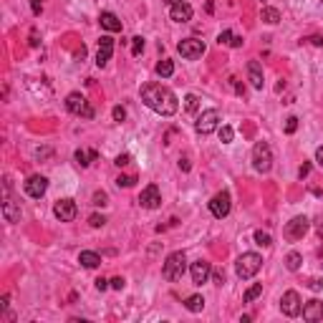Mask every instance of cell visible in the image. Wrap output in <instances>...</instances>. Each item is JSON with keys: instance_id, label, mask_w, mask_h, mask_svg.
Returning a JSON list of instances; mask_svg holds the SVG:
<instances>
[{"instance_id": "cell-1", "label": "cell", "mask_w": 323, "mask_h": 323, "mask_svg": "<svg viewBox=\"0 0 323 323\" xmlns=\"http://www.w3.org/2000/svg\"><path fill=\"white\" fill-rule=\"evenodd\" d=\"M142 101L147 104L151 111H157L162 117H172L179 109L177 96L167 86H162V84H144L142 86Z\"/></svg>"}, {"instance_id": "cell-2", "label": "cell", "mask_w": 323, "mask_h": 323, "mask_svg": "<svg viewBox=\"0 0 323 323\" xmlns=\"http://www.w3.org/2000/svg\"><path fill=\"white\" fill-rule=\"evenodd\" d=\"M184 270H187V255H184L182 250H177V253H172V255H167V260H164V265H162V275H164V280H169V283L182 280Z\"/></svg>"}, {"instance_id": "cell-3", "label": "cell", "mask_w": 323, "mask_h": 323, "mask_svg": "<svg viewBox=\"0 0 323 323\" xmlns=\"http://www.w3.org/2000/svg\"><path fill=\"white\" fill-rule=\"evenodd\" d=\"M260 268H263V258H260L258 253H242V255L237 258V263H235V273H237V278L250 280V278L258 275Z\"/></svg>"}, {"instance_id": "cell-4", "label": "cell", "mask_w": 323, "mask_h": 323, "mask_svg": "<svg viewBox=\"0 0 323 323\" xmlns=\"http://www.w3.org/2000/svg\"><path fill=\"white\" fill-rule=\"evenodd\" d=\"M253 167L265 175V172H270V167H273V149L268 147V142H258L255 147H253Z\"/></svg>"}, {"instance_id": "cell-5", "label": "cell", "mask_w": 323, "mask_h": 323, "mask_svg": "<svg viewBox=\"0 0 323 323\" xmlns=\"http://www.w3.org/2000/svg\"><path fill=\"white\" fill-rule=\"evenodd\" d=\"M66 109H68L71 114H76V117L93 119V106L86 101V96H81V93H76V91L66 96Z\"/></svg>"}, {"instance_id": "cell-6", "label": "cell", "mask_w": 323, "mask_h": 323, "mask_svg": "<svg viewBox=\"0 0 323 323\" xmlns=\"http://www.w3.org/2000/svg\"><path fill=\"white\" fill-rule=\"evenodd\" d=\"M280 311H283V316H288V318L300 316V313H303V300H300V295L295 293V291L283 293V298H280Z\"/></svg>"}, {"instance_id": "cell-7", "label": "cell", "mask_w": 323, "mask_h": 323, "mask_svg": "<svg viewBox=\"0 0 323 323\" xmlns=\"http://www.w3.org/2000/svg\"><path fill=\"white\" fill-rule=\"evenodd\" d=\"M177 51H179V56H182V59L195 61V59H200V56L205 53V43H202V41H197V38H184V41H179Z\"/></svg>"}, {"instance_id": "cell-8", "label": "cell", "mask_w": 323, "mask_h": 323, "mask_svg": "<svg viewBox=\"0 0 323 323\" xmlns=\"http://www.w3.org/2000/svg\"><path fill=\"white\" fill-rule=\"evenodd\" d=\"M230 210H233V200H230V192H217L212 200H210V212L217 217V220H222V217H227L230 215Z\"/></svg>"}, {"instance_id": "cell-9", "label": "cell", "mask_w": 323, "mask_h": 323, "mask_svg": "<svg viewBox=\"0 0 323 323\" xmlns=\"http://www.w3.org/2000/svg\"><path fill=\"white\" fill-rule=\"evenodd\" d=\"M217 124H220V111L217 109H207L202 111L197 121H195V129L200 131V134H212L215 129H217Z\"/></svg>"}, {"instance_id": "cell-10", "label": "cell", "mask_w": 323, "mask_h": 323, "mask_svg": "<svg viewBox=\"0 0 323 323\" xmlns=\"http://www.w3.org/2000/svg\"><path fill=\"white\" fill-rule=\"evenodd\" d=\"M306 233H308V217H306V215H298V217H293V220L286 225L283 237H286V240H300Z\"/></svg>"}, {"instance_id": "cell-11", "label": "cell", "mask_w": 323, "mask_h": 323, "mask_svg": "<svg viewBox=\"0 0 323 323\" xmlns=\"http://www.w3.org/2000/svg\"><path fill=\"white\" fill-rule=\"evenodd\" d=\"M53 215L59 217L61 222H73L76 215H79V207H76L73 200H59V202L53 205Z\"/></svg>"}, {"instance_id": "cell-12", "label": "cell", "mask_w": 323, "mask_h": 323, "mask_svg": "<svg viewBox=\"0 0 323 323\" xmlns=\"http://www.w3.org/2000/svg\"><path fill=\"white\" fill-rule=\"evenodd\" d=\"M139 205L147 207V210H157L162 205V195H159V187L157 184H147L139 195Z\"/></svg>"}, {"instance_id": "cell-13", "label": "cell", "mask_w": 323, "mask_h": 323, "mask_svg": "<svg viewBox=\"0 0 323 323\" xmlns=\"http://www.w3.org/2000/svg\"><path fill=\"white\" fill-rule=\"evenodd\" d=\"M46 189H48V179H46V177H41V175L28 177V182H26V192H28V197L41 200V197L46 195Z\"/></svg>"}, {"instance_id": "cell-14", "label": "cell", "mask_w": 323, "mask_h": 323, "mask_svg": "<svg viewBox=\"0 0 323 323\" xmlns=\"http://www.w3.org/2000/svg\"><path fill=\"white\" fill-rule=\"evenodd\" d=\"M189 275H192V283L195 286H202L210 280V275H212V265L207 263V260H197V263H192L189 268Z\"/></svg>"}, {"instance_id": "cell-15", "label": "cell", "mask_w": 323, "mask_h": 323, "mask_svg": "<svg viewBox=\"0 0 323 323\" xmlns=\"http://www.w3.org/2000/svg\"><path fill=\"white\" fill-rule=\"evenodd\" d=\"M303 318L308 323H316L323 318V300L318 298H313V300H308L306 306H303Z\"/></svg>"}, {"instance_id": "cell-16", "label": "cell", "mask_w": 323, "mask_h": 323, "mask_svg": "<svg viewBox=\"0 0 323 323\" xmlns=\"http://www.w3.org/2000/svg\"><path fill=\"white\" fill-rule=\"evenodd\" d=\"M111 53H114V41H111L109 35H104V38L99 41V51H96V63H99V66H106V63L111 61Z\"/></svg>"}, {"instance_id": "cell-17", "label": "cell", "mask_w": 323, "mask_h": 323, "mask_svg": "<svg viewBox=\"0 0 323 323\" xmlns=\"http://www.w3.org/2000/svg\"><path fill=\"white\" fill-rule=\"evenodd\" d=\"M169 18L175 21V23H187V21H192V5H187V3H177L169 8Z\"/></svg>"}, {"instance_id": "cell-18", "label": "cell", "mask_w": 323, "mask_h": 323, "mask_svg": "<svg viewBox=\"0 0 323 323\" xmlns=\"http://www.w3.org/2000/svg\"><path fill=\"white\" fill-rule=\"evenodd\" d=\"M248 79H250V84H253V88H263V68H260V63L258 61H250L248 63Z\"/></svg>"}, {"instance_id": "cell-19", "label": "cell", "mask_w": 323, "mask_h": 323, "mask_svg": "<svg viewBox=\"0 0 323 323\" xmlns=\"http://www.w3.org/2000/svg\"><path fill=\"white\" fill-rule=\"evenodd\" d=\"M3 217L8 222H21V207L15 205L10 197H3Z\"/></svg>"}, {"instance_id": "cell-20", "label": "cell", "mask_w": 323, "mask_h": 323, "mask_svg": "<svg viewBox=\"0 0 323 323\" xmlns=\"http://www.w3.org/2000/svg\"><path fill=\"white\" fill-rule=\"evenodd\" d=\"M99 21H101V28H106L109 33H119V30H121V21H119L114 13H109V10H106V13H101V18H99Z\"/></svg>"}, {"instance_id": "cell-21", "label": "cell", "mask_w": 323, "mask_h": 323, "mask_svg": "<svg viewBox=\"0 0 323 323\" xmlns=\"http://www.w3.org/2000/svg\"><path fill=\"white\" fill-rule=\"evenodd\" d=\"M79 263L84 265V268H99V265H101V255H99V253H91V250H84V253L79 255Z\"/></svg>"}, {"instance_id": "cell-22", "label": "cell", "mask_w": 323, "mask_h": 323, "mask_svg": "<svg viewBox=\"0 0 323 323\" xmlns=\"http://www.w3.org/2000/svg\"><path fill=\"white\" fill-rule=\"evenodd\" d=\"M184 308H187L189 313H200V311L205 308V298H202V295H197V293L189 295V298L184 300Z\"/></svg>"}, {"instance_id": "cell-23", "label": "cell", "mask_w": 323, "mask_h": 323, "mask_svg": "<svg viewBox=\"0 0 323 323\" xmlns=\"http://www.w3.org/2000/svg\"><path fill=\"white\" fill-rule=\"evenodd\" d=\"M73 157H76V164H79V167H88V164H91V162H93L99 154H96L93 149H91V151H81V149H79Z\"/></svg>"}, {"instance_id": "cell-24", "label": "cell", "mask_w": 323, "mask_h": 323, "mask_svg": "<svg viewBox=\"0 0 323 323\" xmlns=\"http://www.w3.org/2000/svg\"><path fill=\"white\" fill-rule=\"evenodd\" d=\"M175 73V63L169 59H164V61H159L157 63V76H162V79H167V76H172Z\"/></svg>"}, {"instance_id": "cell-25", "label": "cell", "mask_w": 323, "mask_h": 323, "mask_svg": "<svg viewBox=\"0 0 323 323\" xmlns=\"http://www.w3.org/2000/svg\"><path fill=\"white\" fill-rule=\"evenodd\" d=\"M260 18H263L265 23H270V26H275V23H280V13H278L275 8H263V13H260Z\"/></svg>"}, {"instance_id": "cell-26", "label": "cell", "mask_w": 323, "mask_h": 323, "mask_svg": "<svg viewBox=\"0 0 323 323\" xmlns=\"http://www.w3.org/2000/svg\"><path fill=\"white\" fill-rule=\"evenodd\" d=\"M258 295H263V283H255V286H250V288L245 291V295H242V300H245V303H253Z\"/></svg>"}, {"instance_id": "cell-27", "label": "cell", "mask_w": 323, "mask_h": 323, "mask_svg": "<svg viewBox=\"0 0 323 323\" xmlns=\"http://www.w3.org/2000/svg\"><path fill=\"white\" fill-rule=\"evenodd\" d=\"M184 109H187V111H189V114H195V111H197V109H200V99H197V96H195V93H189V96H187V99H184Z\"/></svg>"}, {"instance_id": "cell-28", "label": "cell", "mask_w": 323, "mask_h": 323, "mask_svg": "<svg viewBox=\"0 0 323 323\" xmlns=\"http://www.w3.org/2000/svg\"><path fill=\"white\" fill-rule=\"evenodd\" d=\"M300 253H288V258H286V265H288V270H298L300 268Z\"/></svg>"}, {"instance_id": "cell-29", "label": "cell", "mask_w": 323, "mask_h": 323, "mask_svg": "<svg viewBox=\"0 0 323 323\" xmlns=\"http://www.w3.org/2000/svg\"><path fill=\"white\" fill-rule=\"evenodd\" d=\"M142 51H144V38H142V35H134V38H131V53L139 56Z\"/></svg>"}, {"instance_id": "cell-30", "label": "cell", "mask_w": 323, "mask_h": 323, "mask_svg": "<svg viewBox=\"0 0 323 323\" xmlns=\"http://www.w3.org/2000/svg\"><path fill=\"white\" fill-rule=\"evenodd\" d=\"M255 242L263 245V248H270V245H273V237L268 235V233H263V230H258V233H255Z\"/></svg>"}, {"instance_id": "cell-31", "label": "cell", "mask_w": 323, "mask_h": 323, "mask_svg": "<svg viewBox=\"0 0 323 323\" xmlns=\"http://www.w3.org/2000/svg\"><path fill=\"white\" fill-rule=\"evenodd\" d=\"M233 137H235V131H233L230 126H222V129H220V139H222V144H230Z\"/></svg>"}, {"instance_id": "cell-32", "label": "cell", "mask_w": 323, "mask_h": 323, "mask_svg": "<svg viewBox=\"0 0 323 323\" xmlns=\"http://www.w3.org/2000/svg\"><path fill=\"white\" fill-rule=\"evenodd\" d=\"M88 225H91V227H104V225H106V217H104V215H91V217H88Z\"/></svg>"}, {"instance_id": "cell-33", "label": "cell", "mask_w": 323, "mask_h": 323, "mask_svg": "<svg viewBox=\"0 0 323 323\" xmlns=\"http://www.w3.org/2000/svg\"><path fill=\"white\" fill-rule=\"evenodd\" d=\"M93 205H96V207L109 205V197H106V192H96V195H93Z\"/></svg>"}, {"instance_id": "cell-34", "label": "cell", "mask_w": 323, "mask_h": 323, "mask_svg": "<svg viewBox=\"0 0 323 323\" xmlns=\"http://www.w3.org/2000/svg\"><path fill=\"white\" fill-rule=\"evenodd\" d=\"M134 182H137V179H134V177H129V175H119V179H117L119 187H131Z\"/></svg>"}, {"instance_id": "cell-35", "label": "cell", "mask_w": 323, "mask_h": 323, "mask_svg": "<svg viewBox=\"0 0 323 323\" xmlns=\"http://www.w3.org/2000/svg\"><path fill=\"white\" fill-rule=\"evenodd\" d=\"M111 117H114V121H124V119H126V109H124V106H114Z\"/></svg>"}, {"instance_id": "cell-36", "label": "cell", "mask_w": 323, "mask_h": 323, "mask_svg": "<svg viewBox=\"0 0 323 323\" xmlns=\"http://www.w3.org/2000/svg\"><path fill=\"white\" fill-rule=\"evenodd\" d=\"M30 10H33V15H41V10H43V0H30Z\"/></svg>"}, {"instance_id": "cell-37", "label": "cell", "mask_w": 323, "mask_h": 323, "mask_svg": "<svg viewBox=\"0 0 323 323\" xmlns=\"http://www.w3.org/2000/svg\"><path fill=\"white\" fill-rule=\"evenodd\" d=\"M295 129H298V119H295V117H291L288 121H286V131H288V134H293Z\"/></svg>"}, {"instance_id": "cell-38", "label": "cell", "mask_w": 323, "mask_h": 323, "mask_svg": "<svg viewBox=\"0 0 323 323\" xmlns=\"http://www.w3.org/2000/svg\"><path fill=\"white\" fill-rule=\"evenodd\" d=\"M114 164H117V167H126V164H129V154H119Z\"/></svg>"}, {"instance_id": "cell-39", "label": "cell", "mask_w": 323, "mask_h": 323, "mask_svg": "<svg viewBox=\"0 0 323 323\" xmlns=\"http://www.w3.org/2000/svg\"><path fill=\"white\" fill-rule=\"evenodd\" d=\"M217 41H220V43H230V41H233V33H230V30H222Z\"/></svg>"}, {"instance_id": "cell-40", "label": "cell", "mask_w": 323, "mask_h": 323, "mask_svg": "<svg viewBox=\"0 0 323 323\" xmlns=\"http://www.w3.org/2000/svg\"><path fill=\"white\" fill-rule=\"evenodd\" d=\"M212 275H215V283H217V286L225 283V273H222V270H212Z\"/></svg>"}, {"instance_id": "cell-41", "label": "cell", "mask_w": 323, "mask_h": 323, "mask_svg": "<svg viewBox=\"0 0 323 323\" xmlns=\"http://www.w3.org/2000/svg\"><path fill=\"white\" fill-rule=\"evenodd\" d=\"M109 286H111V280H104V278H99V280H96V291H106Z\"/></svg>"}, {"instance_id": "cell-42", "label": "cell", "mask_w": 323, "mask_h": 323, "mask_svg": "<svg viewBox=\"0 0 323 323\" xmlns=\"http://www.w3.org/2000/svg\"><path fill=\"white\" fill-rule=\"evenodd\" d=\"M124 286H126V280H124V278H114V280H111V288H114V291H121Z\"/></svg>"}, {"instance_id": "cell-43", "label": "cell", "mask_w": 323, "mask_h": 323, "mask_svg": "<svg viewBox=\"0 0 323 323\" xmlns=\"http://www.w3.org/2000/svg\"><path fill=\"white\" fill-rule=\"evenodd\" d=\"M230 84H233V88H235V91H237V93H240V96H242V93H245V88L240 86V81H237L235 76H233V79H230Z\"/></svg>"}, {"instance_id": "cell-44", "label": "cell", "mask_w": 323, "mask_h": 323, "mask_svg": "<svg viewBox=\"0 0 323 323\" xmlns=\"http://www.w3.org/2000/svg\"><path fill=\"white\" fill-rule=\"evenodd\" d=\"M308 172H311V164H303V167L298 169V177L303 179V177H308Z\"/></svg>"}, {"instance_id": "cell-45", "label": "cell", "mask_w": 323, "mask_h": 323, "mask_svg": "<svg viewBox=\"0 0 323 323\" xmlns=\"http://www.w3.org/2000/svg\"><path fill=\"white\" fill-rule=\"evenodd\" d=\"M30 46H33V48L38 46V30H35V28L30 30Z\"/></svg>"}, {"instance_id": "cell-46", "label": "cell", "mask_w": 323, "mask_h": 323, "mask_svg": "<svg viewBox=\"0 0 323 323\" xmlns=\"http://www.w3.org/2000/svg\"><path fill=\"white\" fill-rule=\"evenodd\" d=\"M230 46H233V48H240V46H242V38H240V35H233Z\"/></svg>"}, {"instance_id": "cell-47", "label": "cell", "mask_w": 323, "mask_h": 323, "mask_svg": "<svg viewBox=\"0 0 323 323\" xmlns=\"http://www.w3.org/2000/svg\"><path fill=\"white\" fill-rule=\"evenodd\" d=\"M316 162H318V164L323 167V147H318V149H316Z\"/></svg>"}, {"instance_id": "cell-48", "label": "cell", "mask_w": 323, "mask_h": 323, "mask_svg": "<svg viewBox=\"0 0 323 323\" xmlns=\"http://www.w3.org/2000/svg\"><path fill=\"white\" fill-rule=\"evenodd\" d=\"M311 43H313V46H323V35H313Z\"/></svg>"}, {"instance_id": "cell-49", "label": "cell", "mask_w": 323, "mask_h": 323, "mask_svg": "<svg viewBox=\"0 0 323 323\" xmlns=\"http://www.w3.org/2000/svg\"><path fill=\"white\" fill-rule=\"evenodd\" d=\"M164 3H167V5L172 8V5H177V3H184V0H164Z\"/></svg>"}, {"instance_id": "cell-50", "label": "cell", "mask_w": 323, "mask_h": 323, "mask_svg": "<svg viewBox=\"0 0 323 323\" xmlns=\"http://www.w3.org/2000/svg\"><path fill=\"white\" fill-rule=\"evenodd\" d=\"M318 235L323 237V222H321V225H318Z\"/></svg>"}]
</instances>
